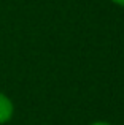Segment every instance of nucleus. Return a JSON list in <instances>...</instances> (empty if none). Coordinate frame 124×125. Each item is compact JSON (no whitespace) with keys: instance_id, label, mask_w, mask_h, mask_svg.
<instances>
[{"instance_id":"obj_1","label":"nucleus","mask_w":124,"mask_h":125,"mask_svg":"<svg viewBox=\"0 0 124 125\" xmlns=\"http://www.w3.org/2000/svg\"><path fill=\"white\" fill-rule=\"evenodd\" d=\"M13 116V103L6 95L0 94V124H5Z\"/></svg>"},{"instance_id":"obj_2","label":"nucleus","mask_w":124,"mask_h":125,"mask_svg":"<svg viewBox=\"0 0 124 125\" xmlns=\"http://www.w3.org/2000/svg\"><path fill=\"white\" fill-rule=\"evenodd\" d=\"M112 2H115L116 5H121V6H124V0H112Z\"/></svg>"},{"instance_id":"obj_3","label":"nucleus","mask_w":124,"mask_h":125,"mask_svg":"<svg viewBox=\"0 0 124 125\" xmlns=\"http://www.w3.org/2000/svg\"><path fill=\"white\" fill-rule=\"evenodd\" d=\"M91 125H110V124H107V122H94V124H91Z\"/></svg>"}]
</instances>
